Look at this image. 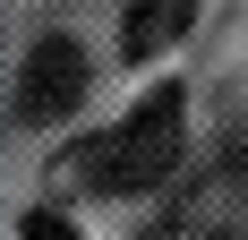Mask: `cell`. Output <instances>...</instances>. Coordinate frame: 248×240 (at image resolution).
I'll return each instance as SVG.
<instances>
[{"mask_svg": "<svg viewBox=\"0 0 248 240\" xmlns=\"http://www.w3.org/2000/svg\"><path fill=\"white\" fill-rule=\"evenodd\" d=\"M180 137H188L180 86H154L120 129L77 137L69 154H60V180H77V189H94V197H146V189H163L180 171Z\"/></svg>", "mask_w": 248, "mask_h": 240, "instance_id": "cell-1", "label": "cell"}, {"mask_svg": "<svg viewBox=\"0 0 248 240\" xmlns=\"http://www.w3.org/2000/svg\"><path fill=\"white\" fill-rule=\"evenodd\" d=\"M146 240H248V154H223Z\"/></svg>", "mask_w": 248, "mask_h": 240, "instance_id": "cell-2", "label": "cell"}, {"mask_svg": "<svg viewBox=\"0 0 248 240\" xmlns=\"http://www.w3.org/2000/svg\"><path fill=\"white\" fill-rule=\"evenodd\" d=\"M77 95H86V51L69 43V34H34V51H26L17 69V120H69Z\"/></svg>", "mask_w": 248, "mask_h": 240, "instance_id": "cell-3", "label": "cell"}, {"mask_svg": "<svg viewBox=\"0 0 248 240\" xmlns=\"http://www.w3.org/2000/svg\"><path fill=\"white\" fill-rule=\"evenodd\" d=\"M197 17V0H120V51L146 60V51H171Z\"/></svg>", "mask_w": 248, "mask_h": 240, "instance_id": "cell-4", "label": "cell"}, {"mask_svg": "<svg viewBox=\"0 0 248 240\" xmlns=\"http://www.w3.org/2000/svg\"><path fill=\"white\" fill-rule=\"evenodd\" d=\"M17 240H77V223L43 206V215H26V223H17Z\"/></svg>", "mask_w": 248, "mask_h": 240, "instance_id": "cell-5", "label": "cell"}]
</instances>
